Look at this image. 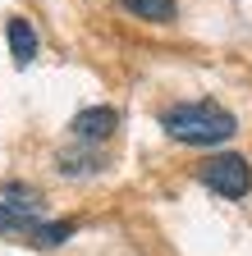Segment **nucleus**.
Wrapping results in <instances>:
<instances>
[{"mask_svg":"<svg viewBox=\"0 0 252 256\" xmlns=\"http://www.w3.org/2000/svg\"><path fill=\"white\" fill-rule=\"evenodd\" d=\"M161 128L183 146H220L238 133V119L215 101H174L161 110Z\"/></svg>","mask_w":252,"mask_h":256,"instance_id":"nucleus-1","label":"nucleus"},{"mask_svg":"<svg viewBox=\"0 0 252 256\" xmlns=\"http://www.w3.org/2000/svg\"><path fill=\"white\" fill-rule=\"evenodd\" d=\"M46 220V202L33 183H0V234H33Z\"/></svg>","mask_w":252,"mask_h":256,"instance_id":"nucleus-2","label":"nucleus"},{"mask_svg":"<svg viewBox=\"0 0 252 256\" xmlns=\"http://www.w3.org/2000/svg\"><path fill=\"white\" fill-rule=\"evenodd\" d=\"M197 178H202V188H211L215 197H225V202H238V197L252 192V165H247V156H238V151L206 156L197 165Z\"/></svg>","mask_w":252,"mask_h":256,"instance_id":"nucleus-3","label":"nucleus"},{"mask_svg":"<svg viewBox=\"0 0 252 256\" xmlns=\"http://www.w3.org/2000/svg\"><path fill=\"white\" fill-rule=\"evenodd\" d=\"M115 128H119V110H110V106H87V110L74 114L69 133H74L78 142H87V146H97V142H106V138L115 133Z\"/></svg>","mask_w":252,"mask_h":256,"instance_id":"nucleus-4","label":"nucleus"},{"mask_svg":"<svg viewBox=\"0 0 252 256\" xmlns=\"http://www.w3.org/2000/svg\"><path fill=\"white\" fill-rule=\"evenodd\" d=\"M5 42H10V55H14V64H19V69L37 60V32H33V23H28L23 14L5 18Z\"/></svg>","mask_w":252,"mask_h":256,"instance_id":"nucleus-5","label":"nucleus"},{"mask_svg":"<svg viewBox=\"0 0 252 256\" xmlns=\"http://www.w3.org/2000/svg\"><path fill=\"white\" fill-rule=\"evenodd\" d=\"M119 10H129L142 23H174V14H179L174 0H119Z\"/></svg>","mask_w":252,"mask_h":256,"instance_id":"nucleus-6","label":"nucleus"},{"mask_svg":"<svg viewBox=\"0 0 252 256\" xmlns=\"http://www.w3.org/2000/svg\"><path fill=\"white\" fill-rule=\"evenodd\" d=\"M74 234H78L74 220H42L28 238H33V247H60V242H69Z\"/></svg>","mask_w":252,"mask_h":256,"instance_id":"nucleus-7","label":"nucleus"}]
</instances>
